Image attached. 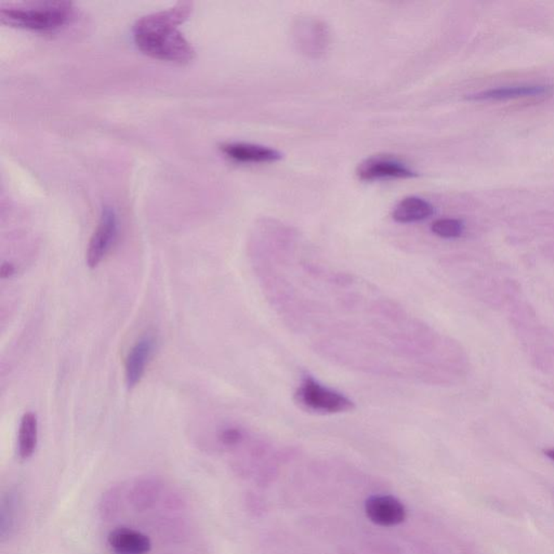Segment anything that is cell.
<instances>
[{
	"label": "cell",
	"instance_id": "6da1fadb",
	"mask_svg": "<svg viewBox=\"0 0 554 554\" xmlns=\"http://www.w3.org/2000/svg\"><path fill=\"white\" fill-rule=\"evenodd\" d=\"M193 11V3L180 1L175 7L142 16L134 26L136 47L144 55L161 61L189 63L195 49L178 31Z\"/></svg>",
	"mask_w": 554,
	"mask_h": 554
},
{
	"label": "cell",
	"instance_id": "7a4b0ae2",
	"mask_svg": "<svg viewBox=\"0 0 554 554\" xmlns=\"http://www.w3.org/2000/svg\"><path fill=\"white\" fill-rule=\"evenodd\" d=\"M72 11L68 1L9 4L0 7V21L12 28L47 32L63 26Z\"/></svg>",
	"mask_w": 554,
	"mask_h": 554
},
{
	"label": "cell",
	"instance_id": "3957f363",
	"mask_svg": "<svg viewBox=\"0 0 554 554\" xmlns=\"http://www.w3.org/2000/svg\"><path fill=\"white\" fill-rule=\"evenodd\" d=\"M298 401L310 411L322 413H337L353 409L352 401L343 394L326 388L311 377H307L300 384Z\"/></svg>",
	"mask_w": 554,
	"mask_h": 554
},
{
	"label": "cell",
	"instance_id": "277c9868",
	"mask_svg": "<svg viewBox=\"0 0 554 554\" xmlns=\"http://www.w3.org/2000/svg\"><path fill=\"white\" fill-rule=\"evenodd\" d=\"M119 221L115 210L105 206L101 214L96 231L91 237L87 249L86 262L89 268H94L101 264L116 239Z\"/></svg>",
	"mask_w": 554,
	"mask_h": 554
},
{
	"label": "cell",
	"instance_id": "5b68a950",
	"mask_svg": "<svg viewBox=\"0 0 554 554\" xmlns=\"http://www.w3.org/2000/svg\"><path fill=\"white\" fill-rule=\"evenodd\" d=\"M357 177L362 181L384 179H408L417 175L415 171L401 161L388 157H371L357 167Z\"/></svg>",
	"mask_w": 554,
	"mask_h": 554
},
{
	"label": "cell",
	"instance_id": "8992f818",
	"mask_svg": "<svg viewBox=\"0 0 554 554\" xmlns=\"http://www.w3.org/2000/svg\"><path fill=\"white\" fill-rule=\"evenodd\" d=\"M366 516L378 526L393 527L406 518L402 502L392 496H373L365 504Z\"/></svg>",
	"mask_w": 554,
	"mask_h": 554
},
{
	"label": "cell",
	"instance_id": "52a82bcc",
	"mask_svg": "<svg viewBox=\"0 0 554 554\" xmlns=\"http://www.w3.org/2000/svg\"><path fill=\"white\" fill-rule=\"evenodd\" d=\"M155 348L156 338L153 335H146L138 339L130 349L125 362V377L128 388H134L140 384Z\"/></svg>",
	"mask_w": 554,
	"mask_h": 554
},
{
	"label": "cell",
	"instance_id": "ba28073f",
	"mask_svg": "<svg viewBox=\"0 0 554 554\" xmlns=\"http://www.w3.org/2000/svg\"><path fill=\"white\" fill-rule=\"evenodd\" d=\"M107 543L116 554H148L152 543L146 535L128 527H117L109 533Z\"/></svg>",
	"mask_w": 554,
	"mask_h": 554
},
{
	"label": "cell",
	"instance_id": "9c48e42d",
	"mask_svg": "<svg viewBox=\"0 0 554 554\" xmlns=\"http://www.w3.org/2000/svg\"><path fill=\"white\" fill-rule=\"evenodd\" d=\"M220 148L223 154L237 163L262 164V163H273L282 158V154L278 151L268 146H258V144L233 142V143L222 144Z\"/></svg>",
	"mask_w": 554,
	"mask_h": 554
},
{
	"label": "cell",
	"instance_id": "30bf717a",
	"mask_svg": "<svg viewBox=\"0 0 554 554\" xmlns=\"http://www.w3.org/2000/svg\"><path fill=\"white\" fill-rule=\"evenodd\" d=\"M297 37H308L309 38L298 41L300 48L307 55L317 57L325 50L327 45V30L322 23L316 20H305L299 22L297 26Z\"/></svg>",
	"mask_w": 554,
	"mask_h": 554
},
{
	"label": "cell",
	"instance_id": "8fae6325",
	"mask_svg": "<svg viewBox=\"0 0 554 554\" xmlns=\"http://www.w3.org/2000/svg\"><path fill=\"white\" fill-rule=\"evenodd\" d=\"M433 214L434 207L429 202L417 196H408L396 205L392 217L398 223H415L427 220Z\"/></svg>",
	"mask_w": 554,
	"mask_h": 554
},
{
	"label": "cell",
	"instance_id": "7c38bea8",
	"mask_svg": "<svg viewBox=\"0 0 554 554\" xmlns=\"http://www.w3.org/2000/svg\"><path fill=\"white\" fill-rule=\"evenodd\" d=\"M552 88L545 85L534 86L504 87V88L491 89L481 94L471 97L473 100H506V99L526 98V97H541L549 94Z\"/></svg>",
	"mask_w": 554,
	"mask_h": 554
},
{
	"label": "cell",
	"instance_id": "4fadbf2b",
	"mask_svg": "<svg viewBox=\"0 0 554 554\" xmlns=\"http://www.w3.org/2000/svg\"><path fill=\"white\" fill-rule=\"evenodd\" d=\"M38 441V420L35 413H26L18 429V455L22 459L33 456Z\"/></svg>",
	"mask_w": 554,
	"mask_h": 554
},
{
	"label": "cell",
	"instance_id": "5bb4252c",
	"mask_svg": "<svg viewBox=\"0 0 554 554\" xmlns=\"http://www.w3.org/2000/svg\"><path fill=\"white\" fill-rule=\"evenodd\" d=\"M16 512H18V499L14 494H8L4 497L0 510V536L1 541H5L11 536L16 523Z\"/></svg>",
	"mask_w": 554,
	"mask_h": 554
},
{
	"label": "cell",
	"instance_id": "9a60e30c",
	"mask_svg": "<svg viewBox=\"0 0 554 554\" xmlns=\"http://www.w3.org/2000/svg\"><path fill=\"white\" fill-rule=\"evenodd\" d=\"M464 223L457 219H438L434 221L431 229L434 234L442 239H457L464 232Z\"/></svg>",
	"mask_w": 554,
	"mask_h": 554
},
{
	"label": "cell",
	"instance_id": "2e32d148",
	"mask_svg": "<svg viewBox=\"0 0 554 554\" xmlns=\"http://www.w3.org/2000/svg\"><path fill=\"white\" fill-rule=\"evenodd\" d=\"M243 440V433L237 428H229L220 433V441L227 446H234Z\"/></svg>",
	"mask_w": 554,
	"mask_h": 554
},
{
	"label": "cell",
	"instance_id": "e0dca14e",
	"mask_svg": "<svg viewBox=\"0 0 554 554\" xmlns=\"http://www.w3.org/2000/svg\"><path fill=\"white\" fill-rule=\"evenodd\" d=\"M16 273V268L13 264H9V262H5L1 264L0 268V277L1 278H8V277L12 276Z\"/></svg>",
	"mask_w": 554,
	"mask_h": 554
},
{
	"label": "cell",
	"instance_id": "ac0fdd59",
	"mask_svg": "<svg viewBox=\"0 0 554 554\" xmlns=\"http://www.w3.org/2000/svg\"><path fill=\"white\" fill-rule=\"evenodd\" d=\"M545 456L548 457V458L550 459V460L553 461L554 462V448H550V450H545Z\"/></svg>",
	"mask_w": 554,
	"mask_h": 554
}]
</instances>
